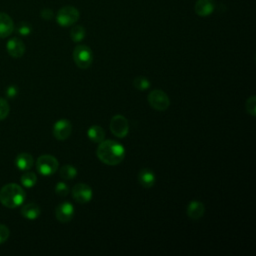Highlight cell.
<instances>
[{"instance_id":"obj_3","label":"cell","mask_w":256,"mask_h":256,"mask_svg":"<svg viewBox=\"0 0 256 256\" xmlns=\"http://www.w3.org/2000/svg\"><path fill=\"white\" fill-rule=\"evenodd\" d=\"M73 60L80 69H87L93 62V53L87 45H77L73 50Z\"/></svg>"},{"instance_id":"obj_29","label":"cell","mask_w":256,"mask_h":256,"mask_svg":"<svg viewBox=\"0 0 256 256\" xmlns=\"http://www.w3.org/2000/svg\"><path fill=\"white\" fill-rule=\"evenodd\" d=\"M53 11L51 9H43L41 11V17L44 19V20H51L53 18Z\"/></svg>"},{"instance_id":"obj_13","label":"cell","mask_w":256,"mask_h":256,"mask_svg":"<svg viewBox=\"0 0 256 256\" xmlns=\"http://www.w3.org/2000/svg\"><path fill=\"white\" fill-rule=\"evenodd\" d=\"M187 216L192 220H198L203 217L205 213V206L202 202L197 200H192L189 202L186 209Z\"/></svg>"},{"instance_id":"obj_6","label":"cell","mask_w":256,"mask_h":256,"mask_svg":"<svg viewBox=\"0 0 256 256\" xmlns=\"http://www.w3.org/2000/svg\"><path fill=\"white\" fill-rule=\"evenodd\" d=\"M80 17L79 11L73 6H64L62 7L57 15V23L62 27H68L75 24Z\"/></svg>"},{"instance_id":"obj_1","label":"cell","mask_w":256,"mask_h":256,"mask_svg":"<svg viewBox=\"0 0 256 256\" xmlns=\"http://www.w3.org/2000/svg\"><path fill=\"white\" fill-rule=\"evenodd\" d=\"M100 161L109 166L120 164L125 157V148L115 140H103L96 150Z\"/></svg>"},{"instance_id":"obj_16","label":"cell","mask_w":256,"mask_h":256,"mask_svg":"<svg viewBox=\"0 0 256 256\" xmlns=\"http://www.w3.org/2000/svg\"><path fill=\"white\" fill-rule=\"evenodd\" d=\"M138 181L144 188H151L156 182L155 173L149 168H143L138 174Z\"/></svg>"},{"instance_id":"obj_20","label":"cell","mask_w":256,"mask_h":256,"mask_svg":"<svg viewBox=\"0 0 256 256\" xmlns=\"http://www.w3.org/2000/svg\"><path fill=\"white\" fill-rule=\"evenodd\" d=\"M21 184L26 188L33 187L37 182V176L33 172H25L20 178Z\"/></svg>"},{"instance_id":"obj_27","label":"cell","mask_w":256,"mask_h":256,"mask_svg":"<svg viewBox=\"0 0 256 256\" xmlns=\"http://www.w3.org/2000/svg\"><path fill=\"white\" fill-rule=\"evenodd\" d=\"M10 231L7 226H5L4 224H0V244L4 243L8 237H9Z\"/></svg>"},{"instance_id":"obj_28","label":"cell","mask_w":256,"mask_h":256,"mask_svg":"<svg viewBox=\"0 0 256 256\" xmlns=\"http://www.w3.org/2000/svg\"><path fill=\"white\" fill-rule=\"evenodd\" d=\"M17 94H18V88L14 85H11L6 89V95L9 98H14Z\"/></svg>"},{"instance_id":"obj_21","label":"cell","mask_w":256,"mask_h":256,"mask_svg":"<svg viewBox=\"0 0 256 256\" xmlns=\"http://www.w3.org/2000/svg\"><path fill=\"white\" fill-rule=\"evenodd\" d=\"M86 31L83 26L76 25L70 30V37L74 42H80L84 39Z\"/></svg>"},{"instance_id":"obj_25","label":"cell","mask_w":256,"mask_h":256,"mask_svg":"<svg viewBox=\"0 0 256 256\" xmlns=\"http://www.w3.org/2000/svg\"><path fill=\"white\" fill-rule=\"evenodd\" d=\"M10 111V106L6 99L0 98V120H4Z\"/></svg>"},{"instance_id":"obj_24","label":"cell","mask_w":256,"mask_h":256,"mask_svg":"<svg viewBox=\"0 0 256 256\" xmlns=\"http://www.w3.org/2000/svg\"><path fill=\"white\" fill-rule=\"evenodd\" d=\"M69 186L65 183V182H58L55 185V192L56 194L61 196V197H65L69 194Z\"/></svg>"},{"instance_id":"obj_15","label":"cell","mask_w":256,"mask_h":256,"mask_svg":"<svg viewBox=\"0 0 256 256\" xmlns=\"http://www.w3.org/2000/svg\"><path fill=\"white\" fill-rule=\"evenodd\" d=\"M33 163H34L33 156L26 152H22V153L18 154L15 159L16 167L22 171H27L30 168H32Z\"/></svg>"},{"instance_id":"obj_7","label":"cell","mask_w":256,"mask_h":256,"mask_svg":"<svg viewBox=\"0 0 256 256\" xmlns=\"http://www.w3.org/2000/svg\"><path fill=\"white\" fill-rule=\"evenodd\" d=\"M109 128L114 136L118 138H124L127 136L128 132H129V123H128L126 117L117 114L111 118Z\"/></svg>"},{"instance_id":"obj_11","label":"cell","mask_w":256,"mask_h":256,"mask_svg":"<svg viewBox=\"0 0 256 256\" xmlns=\"http://www.w3.org/2000/svg\"><path fill=\"white\" fill-rule=\"evenodd\" d=\"M13 30L14 23L12 18L4 12H0V38L8 37Z\"/></svg>"},{"instance_id":"obj_9","label":"cell","mask_w":256,"mask_h":256,"mask_svg":"<svg viewBox=\"0 0 256 256\" xmlns=\"http://www.w3.org/2000/svg\"><path fill=\"white\" fill-rule=\"evenodd\" d=\"M72 133V124L66 119L62 118L53 125V135L58 140H66Z\"/></svg>"},{"instance_id":"obj_10","label":"cell","mask_w":256,"mask_h":256,"mask_svg":"<svg viewBox=\"0 0 256 256\" xmlns=\"http://www.w3.org/2000/svg\"><path fill=\"white\" fill-rule=\"evenodd\" d=\"M56 219L61 223H67L74 216V206L70 202H62L55 209Z\"/></svg>"},{"instance_id":"obj_14","label":"cell","mask_w":256,"mask_h":256,"mask_svg":"<svg viewBox=\"0 0 256 256\" xmlns=\"http://www.w3.org/2000/svg\"><path fill=\"white\" fill-rule=\"evenodd\" d=\"M215 9V3L213 0H197L194 10L197 15L206 17L210 15Z\"/></svg>"},{"instance_id":"obj_18","label":"cell","mask_w":256,"mask_h":256,"mask_svg":"<svg viewBox=\"0 0 256 256\" xmlns=\"http://www.w3.org/2000/svg\"><path fill=\"white\" fill-rule=\"evenodd\" d=\"M88 138L94 143H100L105 138V130L99 125H92L87 130Z\"/></svg>"},{"instance_id":"obj_5","label":"cell","mask_w":256,"mask_h":256,"mask_svg":"<svg viewBox=\"0 0 256 256\" xmlns=\"http://www.w3.org/2000/svg\"><path fill=\"white\" fill-rule=\"evenodd\" d=\"M36 168L41 175L51 176L59 168L58 160L52 155H48V154L41 155L40 157H38L36 161Z\"/></svg>"},{"instance_id":"obj_12","label":"cell","mask_w":256,"mask_h":256,"mask_svg":"<svg viewBox=\"0 0 256 256\" xmlns=\"http://www.w3.org/2000/svg\"><path fill=\"white\" fill-rule=\"evenodd\" d=\"M8 54L13 58H20L25 53V44L17 37L11 38L6 45Z\"/></svg>"},{"instance_id":"obj_2","label":"cell","mask_w":256,"mask_h":256,"mask_svg":"<svg viewBox=\"0 0 256 256\" xmlns=\"http://www.w3.org/2000/svg\"><path fill=\"white\" fill-rule=\"evenodd\" d=\"M26 198L24 189L16 183H8L0 190V202L7 208L13 209L22 205Z\"/></svg>"},{"instance_id":"obj_22","label":"cell","mask_w":256,"mask_h":256,"mask_svg":"<svg viewBox=\"0 0 256 256\" xmlns=\"http://www.w3.org/2000/svg\"><path fill=\"white\" fill-rule=\"evenodd\" d=\"M134 87L139 91H145L150 87V81L144 76H138L133 80Z\"/></svg>"},{"instance_id":"obj_8","label":"cell","mask_w":256,"mask_h":256,"mask_svg":"<svg viewBox=\"0 0 256 256\" xmlns=\"http://www.w3.org/2000/svg\"><path fill=\"white\" fill-rule=\"evenodd\" d=\"M72 197L77 203L85 204L91 201L93 197V191L86 183H77L72 188Z\"/></svg>"},{"instance_id":"obj_4","label":"cell","mask_w":256,"mask_h":256,"mask_svg":"<svg viewBox=\"0 0 256 256\" xmlns=\"http://www.w3.org/2000/svg\"><path fill=\"white\" fill-rule=\"evenodd\" d=\"M149 105L157 111H165L170 106V99L168 95L160 89H154L148 94Z\"/></svg>"},{"instance_id":"obj_23","label":"cell","mask_w":256,"mask_h":256,"mask_svg":"<svg viewBox=\"0 0 256 256\" xmlns=\"http://www.w3.org/2000/svg\"><path fill=\"white\" fill-rule=\"evenodd\" d=\"M245 108L247 113H249L252 117L256 116V97L255 95H251L250 97L246 100Z\"/></svg>"},{"instance_id":"obj_17","label":"cell","mask_w":256,"mask_h":256,"mask_svg":"<svg viewBox=\"0 0 256 256\" xmlns=\"http://www.w3.org/2000/svg\"><path fill=\"white\" fill-rule=\"evenodd\" d=\"M21 215L28 220H35L41 214V209L36 203H28L22 206L20 210Z\"/></svg>"},{"instance_id":"obj_19","label":"cell","mask_w":256,"mask_h":256,"mask_svg":"<svg viewBox=\"0 0 256 256\" xmlns=\"http://www.w3.org/2000/svg\"><path fill=\"white\" fill-rule=\"evenodd\" d=\"M77 169L70 164H66V165H63L60 170H59V174L60 177L64 180H72L77 176Z\"/></svg>"},{"instance_id":"obj_26","label":"cell","mask_w":256,"mask_h":256,"mask_svg":"<svg viewBox=\"0 0 256 256\" xmlns=\"http://www.w3.org/2000/svg\"><path fill=\"white\" fill-rule=\"evenodd\" d=\"M17 32L22 36H27L32 32V27L27 22H21L17 27Z\"/></svg>"}]
</instances>
